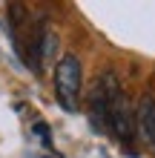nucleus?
Instances as JSON below:
<instances>
[{"instance_id":"nucleus-4","label":"nucleus","mask_w":155,"mask_h":158,"mask_svg":"<svg viewBox=\"0 0 155 158\" xmlns=\"http://www.w3.org/2000/svg\"><path fill=\"white\" fill-rule=\"evenodd\" d=\"M35 132H38V138L43 144H49V127L43 124V121H38V124H35Z\"/></svg>"},{"instance_id":"nucleus-1","label":"nucleus","mask_w":155,"mask_h":158,"mask_svg":"<svg viewBox=\"0 0 155 158\" xmlns=\"http://www.w3.org/2000/svg\"><path fill=\"white\" fill-rule=\"evenodd\" d=\"M55 92L58 104L66 112H78V98H80V60L75 55H63L55 66Z\"/></svg>"},{"instance_id":"nucleus-3","label":"nucleus","mask_w":155,"mask_h":158,"mask_svg":"<svg viewBox=\"0 0 155 158\" xmlns=\"http://www.w3.org/2000/svg\"><path fill=\"white\" fill-rule=\"evenodd\" d=\"M135 124H138V135L144 138V144L155 150V98L144 95L135 112Z\"/></svg>"},{"instance_id":"nucleus-2","label":"nucleus","mask_w":155,"mask_h":158,"mask_svg":"<svg viewBox=\"0 0 155 158\" xmlns=\"http://www.w3.org/2000/svg\"><path fill=\"white\" fill-rule=\"evenodd\" d=\"M109 129L118 135V141L129 147L135 138V112L132 104L124 92H115V98L109 101Z\"/></svg>"}]
</instances>
